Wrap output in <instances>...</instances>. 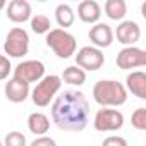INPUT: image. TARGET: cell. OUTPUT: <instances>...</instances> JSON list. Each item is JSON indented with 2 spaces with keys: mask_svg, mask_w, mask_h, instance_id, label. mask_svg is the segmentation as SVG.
<instances>
[{
  "mask_svg": "<svg viewBox=\"0 0 146 146\" xmlns=\"http://www.w3.org/2000/svg\"><path fill=\"white\" fill-rule=\"evenodd\" d=\"M53 124L65 132H81L90 122V103L81 91H64L52 105Z\"/></svg>",
  "mask_w": 146,
  "mask_h": 146,
  "instance_id": "cell-1",
  "label": "cell"
},
{
  "mask_svg": "<svg viewBox=\"0 0 146 146\" xmlns=\"http://www.w3.org/2000/svg\"><path fill=\"white\" fill-rule=\"evenodd\" d=\"M93 100L102 108L120 107L127 102V90L115 79H102L93 86Z\"/></svg>",
  "mask_w": 146,
  "mask_h": 146,
  "instance_id": "cell-2",
  "label": "cell"
},
{
  "mask_svg": "<svg viewBox=\"0 0 146 146\" xmlns=\"http://www.w3.org/2000/svg\"><path fill=\"white\" fill-rule=\"evenodd\" d=\"M46 46L53 50V53L58 57V58H70L72 55L76 53V48H78V41H76V36L70 35L69 31L65 29H60V28H55V29H50L46 33Z\"/></svg>",
  "mask_w": 146,
  "mask_h": 146,
  "instance_id": "cell-3",
  "label": "cell"
},
{
  "mask_svg": "<svg viewBox=\"0 0 146 146\" xmlns=\"http://www.w3.org/2000/svg\"><path fill=\"white\" fill-rule=\"evenodd\" d=\"M62 86V79L60 76L57 74H50V76H45L43 79L38 81V84L35 86V90L29 93L31 95V100L36 107H48L50 102L55 98V95L58 93Z\"/></svg>",
  "mask_w": 146,
  "mask_h": 146,
  "instance_id": "cell-4",
  "label": "cell"
},
{
  "mask_svg": "<svg viewBox=\"0 0 146 146\" xmlns=\"http://www.w3.org/2000/svg\"><path fill=\"white\" fill-rule=\"evenodd\" d=\"M4 52H5V55H9L12 58L24 57L29 52V35H28V31L23 29V28H12L5 36Z\"/></svg>",
  "mask_w": 146,
  "mask_h": 146,
  "instance_id": "cell-5",
  "label": "cell"
},
{
  "mask_svg": "<svg viewBox=\"0 0 146 146\" xmlns=\"http://www.w3.org/2000/svg\"><path fill=\"white\" fill-rule=\"evenodd\" d=\"M124 125V113L115 108H100L95 113L93 127L98 132H113L122 129Z\"/></svg>",
  "mask_w": 146,
  "mask_h": 146,
  "instance_id": "cell-6",
  "label": "cell"
},
{
  "mask_svg": "<svg viewBox=\"0 0 146 146\" xmlns=\"http://www.w3.org/2000/svg\"><path fill=\"white\" fill-rule=\"evenodd\" d=\"M105 64V55L100 48H95L93 45H88V46H83L78 50L76 53V65L79 69H83L84 72L86 70H98L102 69Z\"/></svg>",
  "mask_w": 146,
  "mask_h": 146,
  "instance_id": "cell-7",
  "label": "cell"
},
{
  "mask_svg": "<svg viewBox=\"0 0 146 146\" xmlns=\"http://www.w3.org/2000/svg\"><path fill=\"white\" fill-rule=\"evenodd\" d=\"M14 78L26 83V84L38 83L40 79L45 78V64L40 60H24V62L16 65Z\"/></svg>",
  "mask_w": 146,
  "mask_h": 146,
  "instance_id": "cell-8",
  "label": "cell"
},
{
  "mask_svg": "<svg viewBox=\"0 0 146 146\" xmlns=\"http://www.w3.org/2000/svg\"><path fill=\"white\" fill-rule=\"evenodd\" d=\"M115 64L122 70H131L146 65V52L139 46H124L115 58Z\"/></svg>",
  "mask_w": 146,
  "mask_h": 146,
  "instance_id": "cell-9",
  "label": "cell"
},
{
  "mask_svg": "<svg viewBox=\"0 0 146 146\" xmlns=\"http://www.w3.org/2000/svg\"><path fill=\"white\" fill-rule=\"evenodd\" d=\"M113 36L124 46H134L141 38V28L136 21H120Z\"/></svg>",
  "mask_w": 146,
  "mask_h": 146,
  "instance_id": "cell-10",
  "label": "cell"
},
{
  "mask_svg": "<svg viewBox=\"0 0 146 146\" xmlns=\"http://www.w3.org/2000/svg\"><path fill=\"white\" fill-rule=\"evenodd\" d=\"M90 41L93 43L95 48H107L113 43V29L112 26H108L107 23H96L91 26L90 33H88Z\"/></svg>",
  "mask_w": 146,
  "mask_h": 146,
  "instance_id": "cell-11",
  "label": "cell"
},
{
  "mask_svg": "<svg viewBox=\"0 0 146 146\" xmlns=\"http://www.w3.org/2000/svg\"><path fill=\"white\" fill-rule=\"evenodd\" d=\"M5 12L9 21L21 24L31 19V4L28 0H12L9 2V5H5Z\"/></svg>",
  "mask_w": 146,
  "mask_h": 146,
  "instance_id": "cell-12",
  "label": "cell"
},
{
  "mask_svg": "<svg viewBox=\"0 0 146 146\" xmlns=\"http://www.w3.org/2000/svg\"><path fill=\"white\" fill-rule=\"evenodd\" d=\"M4 93H5V98L9 102H12V103H23V102L28 100V96H29L31 91H29V84H26V83L12 78V79H9L5 83Z\"/></svg>",
  "mask_w": 146,
  "mask_h": 146,
  "instance_id": "cell-13",
  "label": "cell"
},
{
  "mask_svg": "<svg viewBox=\"0 0 146 146\" xmlns=\"http://www.w3.org/2000/svg\"><path fill=\"white\" fill-rule=\"evenodd\" d=\"M78 17L86 24H96L102 17V7L96 0H83L78 5Z\"/></svg>",
  "mask_w": 146,
  "mask_h": 146,
  "instance_id": "cell-14",
  "label": "cell"
},
{
  "mask_svg": "<svg viewBox=\"0 0 146 146\" xmlns=\"http://www.w3.org/2000/svg\"><path fill=\"white\" fill-rule=\"evenodd\" d=\"M124 88L134 96H137L139 100H144L146 98V74L143 70H132L125 78Z\"/></svg>",
  "mask_w": 146,
  "mask_h": 146,
  "instance_id": "cell-15",
  "label": "cell"
},
{
  "mask_svg": "<svg viewBox=\"0 0 146 146\" xmlns=\"http://www.w3.org/2000/svg\"><path fill=\"white\" fill-rule=\"evenodd\" d=\"M28 129L35 136H45L50 131V119L41 112H33L28 117Z\"/></svg>",
  "mask_w": 146,
  "mask_h": 146,
  "instance_id": "cell-16",
  "label": "cell"
},
{
  "mask_svg": "<svg viewBox=\"0 0 146 146\" xmlns=\"http://www.w3.org/2000/svg\"><path fill=\"white\" fill-rule=\"evenodd\" d=\"M60 79L70 86H83L86 83V72L83 69H79L78 65H69L64 69Z\"/></svg>",
  "mask_w": 146,
  "mask_h": 146,
  "instance_id": "cell-17",
  "label": "cell"
},
{
  "mask_svg": "<svg viewBox=\"0 0 146 146\" xmlns=\"http://www.w3.org/2000/svg\"><path fill=\"white\" fill-rule=\"evenodd\" d=\"M55 21L60 26V29H65V28H70L74 24L76 14H74V11H72V7L69 4H58L55 7Z\"/></svg>",
  "mask_w": 146,
  "mask_h": 146,
  "instance_id": "cell-18",
  "label": "cell"
},
{
  "mask_svg": "<svg viewBox=\"0 0 146 146\" xmlns=\"http://www.w3.org/2000/svg\"><path fill=\"white\" fill-rule=\"evenodd\" d=\"M105 14L112 21H124L127 14V4L124 0H107L105 2Z\"/></svg>",
  "mask_w": 146,
  "mask_h": 146,
  "instance_id": "cell-19",
  "label": "cell"
},
{
  "mask_svg": "<svg viewBox=\"0 0 146 146\" xmlns=\"http://www.w3.org/2000/svg\"><path fill=\"white\" fill-rule=\"evenodd\" d=\"M29 24H31V29L36 33V35H46L52 28V23L46 16L43 14H36V16H31L29 19Z\"/></svg>",
  "mask_w": 146,
  "mask_h": 146,
  "instance_id": "cell-20",
  "label": "cell"
},
{
  "mask_svg": "<svg viewBox=\"0 0 146 146\" xmlns=\"http://www.w3.org/2000/svg\"><path fill=\"white\" fill-rule=\"evenodd\" d=\"M131 124L134 129L137 131H146V108L144 107H139L137 110L132 112L131 115Z\"/></svg>",
  "mask_w": 146,
  "mask_h": 146,
  "instance_id": "cell-21",
  "label": "cell"
},
{
  "mask_svg": "<svg viewBox=\"0 0 146 146\" xmlns=\"http://www.w3.org/2000/svg\"><path fill=\"white\" fill-rule=\"evenodd\" d=\"M26 136L23 134V132H19V131H11V132H7L5 134V137H4V146H26Z\"/></svg>",
  "mask_w": 146,
  "mask_h": 146,
  "instance_id": "cell-22",
  "label": "cell"
},
{
  "mask_svg": "<svg viewBox=\"0 0 146 146\" xmlns=\"http://www.w3.org/2000/svg\"><path fill=\"white\" fill-rule=\"evenodd\" d=\"M11 70H12V65H11L9 57H5V55L0 53V81H4V79L9 78Z\"/></svg>",
  "mask_w": 146,
  "mask_h": 146,
  "instance_id": "cell-23",
  "label": "cell"
},
{
  "mask_svg": "<svg viewBox=\"0 0 146 146\" xmlns=\"http://www.w3.org/2000/svg\"><path fill=\"white\" fill-rule=\"evenodd\" d=\"M102 146H129V144L120 136H110V137H105V141L102 143Z\"/></svg>",
  "mask_w": 146,
  "mask_h": 146,
  "instance_id": "cell-24",
  "label": "cell"
},
{
  "mask_svg": "<svg viewBox=\"0 0 146 146\" xmlns=\"http://www.w3.org/2000/svg\"><path fill=\"white\" fill-rule=\"evenodd\" d=\"M29 146H57V143H55V139H52V137L40 136V137H36Z\"/></svg>",
  "mask_w": 146,
  "mask_h": 146,
  "instance_id": "cell-25",
  "label": "cell"
},
{
  "mask_svg": "<svg viewBox=\"0 0 146 146\" xmlns=\"http://www.w3.org/2000/svg\"><path fill=\"white\" fill-rule=\"evenodd\" d=\"M4 7H5V2H4V0H0V11H2Z\"/></svg>",
  "mask_w": 146,
  "mask_h": 146,
  "instance_id": "cell-26",
  "label": "cell"
},
{
  "mask_svg": "<svg viewBox=\"0 0 146 146\" xmlns=\"http://www.w3.org/2000/svg\"><path fill=\"white\" fill-rule=\"evenodd\" d=\"M0 146H4V144H2V141H0Z\"/></svg>",
  "mask_w": 146,
  "mask_h": 146,
  "instance_id": "cell-27",
  "label": "cell"
}]
</instances>
